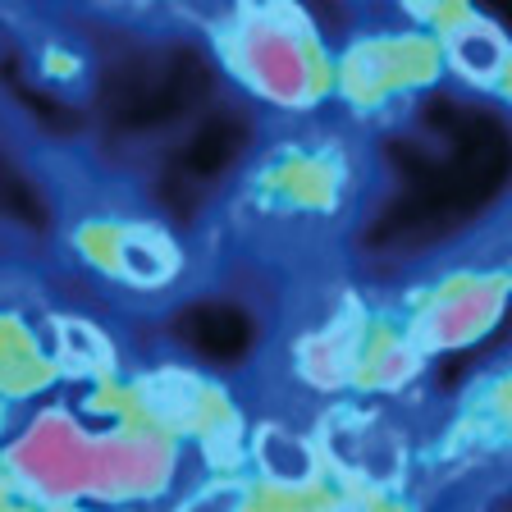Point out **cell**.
<instances>
[{"label": "cell", "mask_w": 512, "mask_h": 512, "mask_svg": "<svg viewBox=\"0 0 512 512\" xmlns=\"http://www.w3.org/2000/svg\"><path fill=\"white\" fill-rule=\"evenodd\" d=\"M325 439H330V462L352 485L380 490L403 467V448H398V439L375 416H357V412L330 416L325 421Z\"/></svg>", "instance_id": "3"}, {"label": "cell", "mask_w": 512, "mask_h": 512, "mask_svg": "<svg viewBox=\"0 0 512 512\" xmlns=\"http://www.w3.org/2000/svg\"><path fill=\"white\" fill-rule=\"evenodd\" d=\"M14 471L51 499H78L160 485L170 471V453L156 439H96L64 416H51L37 421L32 435L14 448Z\"/></svg>", "instance_id": "1"}, {"label": "cell", "mask_w": 512, "mask_h": 512, "mask_svg": "<svg viewBox=\"0 0 512 512\" xmlns=\"http://www.w3.org/2000/svg\"><path fill=\"white\" fill-rule=\"evenodd\" d=\"M503 311V284H467L458 293L439 298L435 307L421 316V325L412 330L416 352H444L462 348V343L480 339Z\"/></svg>", "instance_id": "4"}, {"label": "cell", "mask_w": 512, "mask_h": 512, "mask_svg": "<svg viewBox=\"0 0 512 512\" xmlns=\"http://www.w3.org/2000/svg\"><path fill=\"white\" fill-rule=\"evenodd\" d=\"M174 266H179V256L160 238H124L119 243V270H124L128 284H165L174 275Z\"/></svg>", "instance_id": "8"}, {"label": "cell", "mask_w": 512, "mask_h": 512, "mask_svg": "<svg viewBox=\"0 0 512 512\" xmlns=\"http://www.w3.org/2000/svg\"><path fill=\"white\" fill-rule=\"evenodd\" d=\"M55 330H60L64 357H69L78 371H110V362H115V357H110V343L101 339L92 325H78V320H60Z\"/></svg>", "instance_id": "9"}, {"label": "cell", "mask_w": 512, "mask_h": 512, "mask_svg": "<svg viewBox=\"0 0 512 512\" xmlns=\"http://www.w3.org/2000/svg\"><path fill=\"white\" fill-rule=\"evenodd\" d=\"M224 55L238 69V78L275 106H311L320 92L307 14H298L288 0H243Z\"/></svg>", "instance_id": "2"}, {"label": "cell", "mask_w": 512, "mask_h": 512, "mask_svg": "<svg viewBox=\"0 0 512 512\" xmlns=\"http://www.w3.org/2000/svg\"><path fill=\"white\" fill-rule=\"evenodd\" d=\"M444 51L448 64L476 87H499L508 78V42L485 19H458L444 32Z\"/></svg>", "instance_id": "7"}, {"label": "cell", "mask_w": 512, "mask_h": 512, "mask_svg": "<svg viewBox=\"0 0 512 512\" xmlns=\"http://www.w3.org/2000/svg\"><path fill=\"white\" fill-rule=\"evenodd\" d=\"M357 371H362V316L357 311L334 316L325 330L298 343V375L320 394H339Z\"/></svg>", "instance_id": "5"}, {"label": "cell", "mask_w": 512, "mask_h": 512, "mask_svg": "<svg viewBox=\"0 0 512 512\" xmlns=\"http://www.w3.org/2000/svg\"><path fill=\"white\" fill-rule=\"evenodd\" d=\"M416 366H421V352H416L412 343H394V348H384L380 362H375V384H380V389H403L416 375Z\"/></svg>", "instance_id": "10"}, {"label": "cell", "mask_w": 512, "mask_h": 512, "mask_svg": "<svg viewBox=\"0 0 512 512\" xmlns=\"http://www.w3.org/2000/svg\"><path fill=\"white\" fill-rule=\"evenodd\" d=\"M252 458H256V471L266 476V485H275V490H311L320 476L316 444L302 439L298 430L279 426V421H266L256 430Z\"/></svg>", "instance_id": "6"}]
</instances>
